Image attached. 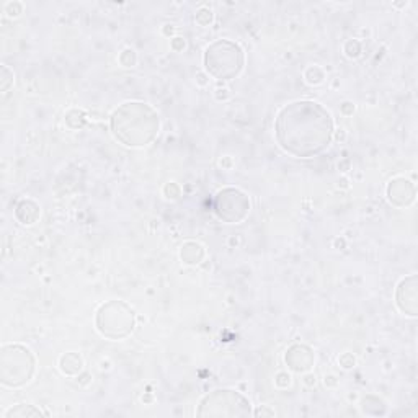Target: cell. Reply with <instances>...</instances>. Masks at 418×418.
<instances>
[{
  "label": "cell",
  "mask_w": 418,
  "mask_h": 418,
  "mask_svg": "<svg viewBox=\"0 0 418 418\" xmlns=\"http://www.w3.org/2000/svg\"><path fill=\"white\" fill-rule=\"evenodd\" d=\"M335 121L323 105L314 100H296L280 110L274 137L286 154L296 159H312L327 151L334 141Z\"/></svg>",
  "instance_id": "1"
},
{
  "label": "cell",
  "mask_w": 418,
  "mask_h": 418,
  "mask_svg": "<svg viewBox=\"0 0 418 418\" xmlns=\"http://www.w3.org/2000/svg\"><path fill=\"white\" fill-rule=\"evenodd\" d=\"M110 131L113 137L126 147H146L159 136V113L146 102H124L111 113Z\"/></svg>",
  "instance_id": "2"
},
{
  "label": "cell",
  "mask_w": 418,
  "mask_h": 418,
  "mask_svg": "<svg viewBox=\"0 0 418 418\" xmlns=\"http://www.w3.org/2000/svg\"><path fill=\"white\" fill-rule=\"evenodd\" d=\"M204 72L219 82H229L242 74L245 66V53L242 46L230 39H216L204 49Z\"/></svg>",
  "instance_id": "3"
},
{
  "label": "cell",
  "mask_w": 418,
  "mask_h": 418,
  "mask_svg": "<svg viewBox=\"0 0 418 418\" xmlns=\"http://www.w3.org/2000/svg\"><path fill=\"white\" fill-rule=\"evenodd\" d=\"M36 371V358L28 346L5 343L0 348V384L9 389L23 387Z\"/></svg>",
  "instance_id": "4"
},
{
  "label": "cell",
  "mask_w": 418,
  "mask_h": 418,
  "mask_svg": "<svg viewBox=\"0 0 418 418\" xmlns=\"http://www.w3.org/2000/svg\"><path fill=\"white\" fill-rule=\"evenodd\" d=\"M95 327L102 337L113 342L124 340L136 327V312L124 301L111 299L98 307L95 314Z\"/></svg>",
  "instance_id": "5"
},
{
  "label": "cell",
  "mask_w": 418,
  "mask_h": 418,
  "mask_svg": "<svg viewBox=\"0 0 418 418\" xmlns=\"http://www.w3.org/2000/svg\"><path fill=\"white\" fill-rule=\"evenodd\" d=\"M198 416L245 418L253 415L250 400L234 389H214L201 399L196 410Z\"/></svg>",
  "instance_id": "6"
},
{
  "label": "cell",
  "mask_w": 418,
  "mask_h": 418,
  "mask_svg": "<svg viewBox=\"0 0 418 418\" xmlns=\"http://www.w3.org/2000/svg\"><path fill=\"white\" fill-rule=\"evenodd\" d=\"M212 209L219 221L225 224H240L249 217L252 203L245 191L236 187H225L216 193Z\"/></svg>",
  "instance_id": "7"
},
{
  "label": "cell",
  "mask_w": 418,
  "mask_h": 418,
  "mask_svg": "<svg viewBox=\"0 0 418 418\" xmlns=\"http://www.w3.org/2000/svg\"><path fill=\"white\" fill-rule=\"evenodd\" d=\"M418 278L416 274H408L399 281L395 288V306L402 314L408 317L418 315Z\"/></svg>",
  "instance_id": "8"
},
{
  "label": "cell",
  "mask_w": 418,
  "mask_h": 418,
  "mask_svg": "<svg viewBox=\"0 0 418 418\" xmlns=\"http://www.w3.org/2000/svg\"><path fill=\"white\" fill-rule=\"evenodd\" d=\"M387 201L395 208H408L415 203L416 187L405 176H395L386 187Z\"/></svg>",
  "instance_id": "9"
},
{
  "label": "cell",
  "mask_w": 418,
  "mask_h": 418,
  "mask_svg": "<svg viewBox=\"0 0 418 418\" xmlns=\"http://www.w3.org/2000/svg\"><path fill=\"white\" fill-rule=\"evenodd\" d=\"M285 363L289 371L304 374L310 371L315 363V353L309 345L294 343L285 353Z\"/></svg>",
  "instance_id": "10"
},
{
  "label": "cell",
  "mask_w": 418,
  "mask_h": 418,
  "mask_svg": "<svg viewBox=\"0 0 418 418\" xmlns=\"http://www.w3.org/2000/svg\"><path fill=\"white\" fill-rule=\"evenodd\" d=\"M41 216V208L36 201L33 200H21L15 208V217L20 224L23 225H33L38 222Z\"/></svg>",
  "instance_id": "11"
},
{
  "label": "cell",
  "mask_w": 418,
  "mask_h": 418,
  "mask_svg": "<svg viewBox=\"0 0 418 418\" xmlns=\"http://www.w3.org/2000/svg\"><path fill=\"white\" fill-rule=\"evenodd\" d=\"M180 258L188 266H196L206 258V249L196 240H187L180 249Z\"/></svg>",
  "instance_id": "12"
},
{
  "label": "cell",
  "mask_w": 418,
  "mask_h": 418,
  "mask_svg": "<svg viewBox=\"0 0 418 418\" xmlns=\"http://www.w3.org/2000/svg\"><path fill=\"white\" fill-rule=\"evenodd\" d=\"M59 369L62 374H66V376L77 378L83 371V359L79 353H74V351L64 353L59 358Z\"/></svg>",
  "instance_id": "13"
},
{
  "label": "cell",
  "mask_w": 418,
  "mask_h": 418,
  "mask_svg": "<svg viewBox=\"0 0 418 418\" xmlns=\"http://www.w3.org/2000/svg\"><path fill=\"white\" fill-rule=\"evenodd\" d=\"M42 412L34 405H28V403H18V405L9 408L4 413L5 418H28V416H41Z\"/></svg>",
  "instance_id": "14"
},
{
  "label": "cell",
  "mask_w": 418,
  "mask_h": 418,
  "mask_svg": "<svg viewBox=\"0 0 418 418\" xmlns=\"http://www.w3.org/2000/svg\"><path fill=\"white\" fill-rule=\"evenodd\" d=\"M302 77L309 85H320L325 82V70L320 66H309L304 69Z\"/></svg>",
  "instance_id": "15"
},
{
  "label": "cell",
  "mask_w": 418,
  "mask_h": 418,
  "mask_svg": "<svg viewBox=\"0 0 418 418\" xmlns=\"http://www.w3.org/2000/svg\"><path fill=\"white\" fill-rule=\"evenodd\" d=\"M87 123V115L82 110H70L66 113V124L70 129H80Z\"/></svg>",
  "instance_id": "16"
},
{
  "label": "cell",
  "mask_w": 418,
  "mask_h": 418,
  "mask_svg": "<svg viewBox=\"0 0 418 418\" xmlns=\"http://www.w3.org/2000/svg\"><path fill=\"white\" fill-rule=\"evenodd\" d=\"M195 21L201 28H208L212 25V21H214V13H212L209 7H201V9H198L195 13Z\"/></svg>",
  "instance_id": "17"
},
{
  "label": "cell",
  "mask_w": 418,
  "mask_h": 418,
  "mask_svg": "<svg viewBox=\"0 0 418 418\" xmlns=\"http://www.w3.org/2000/svg\"><path fill=\"white\" fill-rule=\"evenodd\" d=\"M343 53L348 59H356L363 53V46L358 39H346L343 44Z\"/></svg>",
  "instance_id": "18"
},
{
  "label": "cell",
  "mask_w": 418,
  "mask_h": 418,
  "mask_svg": "<svg viewBox=\"0 0 418 418\" xmlns=\"http://www.w3.org/2000/svg\"><path fill=\"white\" fill-rule=\"evenodd\" d=\"M118 61L123 67H134L137 64V54L132 48H126L119 53Z\"/></svg>",
  "instance_id": "19"
},
{
  "label": "cell",
  "mask_w": 418,
  "mask_h": 418,
  "mask_svg": "<svg viewBox=\"0 0 418 418\" xmlns=\"http://www.w3.org/2000/svg\"><path fill=\"white\" fill-rule=\"evenodd\" d=\"M162 193H164L165 200L176 201V200H180V196H181V188H180L178 183L168 181V183H165V185H164V188H162Z\"/></svg>",
  "instance_id": "20"
},
{
  "label": "cell",
  "mask_w": 418,
  "mask_h": 418,
  "mask_svg": "<svg viewBox=\"0 0 418 418\" xmlns=\"http://www.w3.org/2000/svg\"><path fill=\"white\" fill-rule=\"evenodd\" d=\"M274 386L278 389H288L291 386V374L286 371H280L274 376Z\"/></svg>",
  "instance_id": "21"
},
{
  "label": "cell",
  "mask_w": 418,
  "mask_h": 418,
  "mask_svg": "<svg viewBox=\"0 0 418 418\" xmlns=\"http://www.w3.org/2000/svg\"><path fill=\"white\" fill-rule=\"evenodd\" d=\"M13 70H10L7 66H2V91H9V88L13 85Z\"/></svg>",
  "instance_id": "22"
},
{
  "label": "cell",
  "mask_w": 418,
  "mask_h": 418,
  "mask_svg": "<svg viewBox=\"0 0 418 418\" xmlns=\"http://www.w3.org/2000/svg\"><path fill=\"white\" fill-rule=\"evenodd\" d=\"M338 364L343 367V369H353L356 366V358L351 355V353H343L338 358Z\"/></svg>",
  "instance_id": "23"
},
{
  "label": "cell",
  "mask_w": 418,
  "mask_h": 418,
  "mask_svg": "<svg viewBox=\"0 0 418 418\" xmlns=\"http://www.w3.org/2000/svg\"><path fill=\"white\" fill-rule=\"evenodd\" d=\"M4 12L9 17H18L21 12H23V4L21 2H7L4 7Z\"/></svg>",
  "instance_id": "24"
},
{
  "label": "cell",
  "mask_w": 418,
  "mask_h": 418,
  "mask_svg": "<svg viewBox=\"0 0 418 418\" xmlns=\"http://www.w3.org/2000/svg\"><path fill=\"white\" fill-rule=\"evenodd\" d=\"M170 48H172L175 53H181L183 49L187 48V39L183 36H173L172 41H170Z\"/></svg>",
  "instance_id": "25"
},
{
  "label": "cell",
  "mask_w": 418,
  "mask_h": 418,
  "mask_svg": "<svg viewBox=\"0 0 418 418\" xmlns=\"http://www.w3.org/2000/svg\"><path fill=\"white\" fill-rule=\"evenodd\" d=\"M214 98L217 102H227L229 98H230V91H229V88L227 87H219V88H216V91H214Z\"/></svg>",
  "instance_id": "26"
},
{
  "label": "cell",
  "mask_w": 418,
  "mask_h": 418,
  "mask_svg": "<svg viewBox=\"0 0 418 418\" xmlns=\"http://www.w3.org/2000/svg\"><path fill=\"white\" fill-rule=\"evenodd\" d=\"M253 415L255 416H274L276 413H274V410L268 408L266 405H261V407H258L257 410H255Z\"/></svg>",
  "instance_id": "27"
},
{
  "label": "cell",
  "mask_w": 418,
  "mask_h": 418,
  "mask_svg": "<svg viewBox=\"0 0 418 418\" xmlns=\"http://www.w3.org/2000/svg\"><path fill=\"white\" fill-rule=\"evenodd\" d=\"M302 382L306 386H315V382H317V378H315V374L314 373H310V371H307V373H304V379H302Z\"/></svg>",
  "instance_id": "28"
},
{
  "label": "cell",
  "mask_w": 418,
  "mask_h": 418,
  "mask_svg": "<svg viewBox=\"0 0 418 418\" xmlns=\"http://www.w3.org/2000/svg\"><path fill=\"white\" fill-rule=\"evenodd\" d=\"M323 384L327 387H337L338 386V379L334 374H327V376L323 378Z\"/></svg>",
  "instance_id": "29"
},
{
  "label": "cell",
  "mask_w": 418,
  "mask_h": 418,
  "mask_svg": "<svg viewBox=\"0 0 418 418\" xmlns=\"http://www.w3.org/2000/svg\"><path fill=\"white\" fill-rule=\"evenodd\" d=\"M353 111H355V105H353L351 102H345L342 105V113H343V115L350 116V115H353Z\"/></svg>",
  "instance_id": "30"
},
{
  "label": "cell",
  "mask_w": 418,
  "mask_h": 418,
  "mask_svg": "<svg viewBox=\"0 0 418 418\" xmlns=\"http://www.w3.org/2000/svg\"><path fill=\"white\" fill-rule=\"evenodd\" d=\"M208 77H209V75H208L206 72H204V74H198V75H196V83L201 85V87H204V85H208V80H206Z\"/></svg>",
  "instance_id": "31"
},
{
  "label": "cell",
  "mask_w": 418,
  "mask_h": 418,
  "mask_svg": "<svg viewBox=\"0 0 418 418\" xmlns=\"http://www.w3.org/2000/svg\"><path fill=\"white\" fill-rule=\"evenodd\" d=\"M162 33H164L165 36H172V34L175 33V26L173 25H165L164 28H162Z\"/></svg>",
  "instance_id": "32"
},
{
  "label": "cell",
  "mask_w": 418,
  "mask_h": 418,
  "mask_svg": "<svg viewBox=\"0 0 418 418\" xmlns=\"http://www.w3.org/2000/svg\"><path fill=\"white\" fill-rule=\"evenodd\" d=\"M346 137V134H345V129H335V134H334V139L335 141H345Z\"/></svg>",
  "instance_id": "33"
},
{
  "label": "cell",
  "mask_w": 418,
  "mask_h": 418,
  "mask_svg": "<svg viewBox=\"0 0 418 418\" xmlns=\"http://www.w3.org/2000/svg\"><path fill=\"white\" fill-rule=\"evenodd\" d=\"M348 180L346 178H342V180H338V188H348Z\"/></svg>",
  "instance_id": "34"
}]
</instances>
